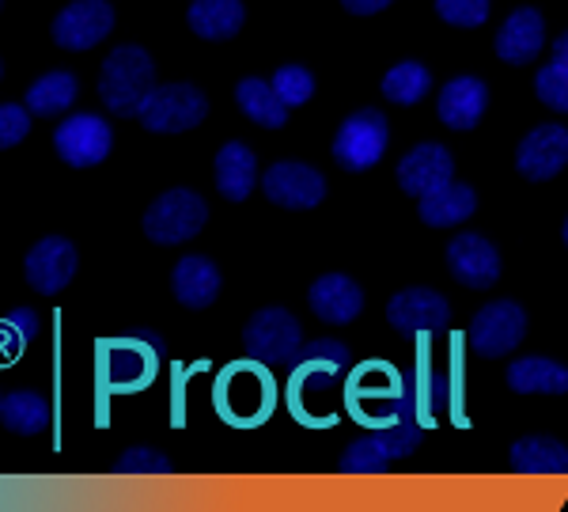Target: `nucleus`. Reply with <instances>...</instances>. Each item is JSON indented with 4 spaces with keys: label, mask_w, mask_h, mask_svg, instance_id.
<instances>
[{
    "label": "nucleus",
    "mask_w": 568,
    "mask_h": 512,
    "mask_svg": "<svg viewBox=\"0 0 568 512\" xmlns=\"http://www.w3.org/2000/svg\"><path fill=\"white\" fill-rule=\"evenodd\" d=\"M155 88V61L144 46H118L106 53L99 69V99L106 103L110 114L136 118L144 96Z\"/></svg>",
    "instance_id": "1"
},
{
    "label": "nucleus",
    "mask_w": 568,
    "mask_h": 512,
    "mask_svg": "<svg viewBox=\"0 0 568 512\" xmlns=\"http://www.w3.org/2000/svg\"><path fill=\"white\" fill-rule=\"evenodd\" d=\"M209 224V201L197 194V190L175 187V190H163L160 198L144 209V235L155 247H182L190 243L201 228Z\"/></svg>",
    "instance_id": "2"
},
{
    "label": "nucleus",
    "mask_w": 568,
    "mask_h": 512,
    "mask_svg": "<svg viewBox=\"0 0 568 512\" xmlns=\"http://www.w3.org/2000/svg\"><path fill=\"white\" fill-rule=\"evenodd\" d=\"M209 118V96L197 84H155L149 96H144L141 111H136V122L149 133H186L201 126Z\"/></svg>",
    "instance_id": "3"
},
{
    "label": "nucleus",
    "mask_w": 568,
    "mask_h": 512,
    "mask_svg": "<svg viewBox=\"0 0 568 512\" xmlns=\"http://www.w3.org/2000/svg\"><path fill=\"white\" fill-rule=\"evenodd\" d=\"M243 350L254 361L284 364L304 350V327H300V319L292 312H284V308H262L243 327Z\"/></svg>",
    "instance_id": "4"
},
{
    "label": "nucleus",
    "mask_w": 568,
    "mask_h": 512,
    "mask_svg": "<svg viewBox=\"0 0 568 512\" xmlns=\"http://www.w3.org/2000/svg\"><path fill=\"white\" fill-rule=\"evenodd\" d=\"M114 27H118V16L110 0H72V4H65L53 16L50 39L69 53H84V50H95L99 42H106Z\"/></svg>",
    "instance_id": "5"
},
{
    "label": "nucleus",
    "mask_w": 568,
    "mask_h": 512,
    "mask_svg": "<svg viewBox=\"0 0 568 512\" xmlns=\"http://www.w3.org/2000/svg\"><path fill=\"white\" fill-rule=\"evenodd\" d=\"M387 141H390L387 118H383L379 111H372V107H364V111L349 114L342 126H337L334 160L342 163V168H349V171H368L372 163L383 160Z\"/></svg>",
    "instance_id": "6"
},
{
    "label": "nucleus",
    "mask_w": 568,
    "mask_h": 512,
    "mask_svg": "<svg viewBox=\"0 0 568 512\" xmlns=\"http://www.w3.org/2000/svg\"><path fill=\"white\" fill-rule=\"evenodd\" d=\"M262 194L281 209L292 213H307V209L323 205L326 198V175L318 168H311L304 160H277L265 168L262 175Z\"/></svg>",
    "instance_id": "7"
},
{
    "label": "nucleus",
    "mask_w": 568,
    "mask_h": 512,
    "mask_svg": "<svg viewBox=\"0 0 568 512\" xmlns=\"http://www.w3.org/2000/svg\"><path fill=\"white\" fill-rule=\"evenodd\" d=\"M77 270H80V251L65 235H42L23 259V278L39 297L65 292L77 281Z\"/></svg>",
    "instance_id": "8"
},
{
    "label": "nucleus",
    "mask_w": 568,
    "mask_h": 512,
    "mask_svg": "<svg viewBox=\"0 0 568 512\" xmlns=\"http://www.w3.org/2000/svg\"><path fill=\"white\" fill-rule=\"evenodd\" d=\"M114 149V130L99 114H65L53 130V152L69 168H95Z\"/></svg>",
    "instance_id": "9"
},
{
    "label": "nucleus",
    "mask_w": 568,
    "mask_h": 512,
    "mask_svg": "<svg viewBox=\"0 0 568 512\" xmlns=\"http://www.w3.org/2000/svg\"><path fill=\"white\" fill-rule=\"evenodd\" d=\"M527 334V312L516 300H489L470 319V350L478 357H508Z\"/></svg>",
    "instance_id": "10"
},
{
    "label": "nucleus",
    "mask_w": 568,
    "mask_h": 512,
    "mask_svg": "<svg viewBox=\"0 0 568 512\" xmlns=\"http://www.w3.org/2000/svg\"><path fill=\"white\" fill-rule=\"evenodd\" d=\"M387 323L402 338L436 334L452 323V304H447V297H439V292L428 285L402 289L387 300Z\"/></svg>",
    "instance_id": "11"
},
{
    "label": "nucleus",
    "mask_w": 568,
    "mask_h": 512,
    "mask_svg": "<svg viewBox=\"0 0 568 512\" xmlns=\"http://www.w3.org/2000/svg\"><path fill=\"white\" fill-rule=\"evenodd\" d=\"M444 259H447V270H452V278L459 281V285L474 289V292L493 289L500 281V273H504L500 251L489 240H485V235H478V232L452 235Z\"/></svg>",
    "instance_id": "12"
},
{
    "label": "nucleus",
    "mask_w": 568,
    "mask_h": 512,
    "mask_svg": "<svg viewBox=\"0 0 568 512\" xmlns=\"http://www.w3.org/2000/svg\"><path fill=\"white\" fill-rule=\"evenodd\" d=\"M568 168V130L561 122L535 126L516 149V171L530 182H549Z\"/></svg>",
    "instance_id": "13"
},
{
    "label": "nucleus",
    "mask_w": 568,
    "mask_h": 512,
    "mask_svg": "<svg viewBox=\"0 0 568 512\" xmlns=\"http://www.w3.org/2000/svg\"><path fill=\"white\" fill-rule=\"evenodd\" d=\"M455 175V160L444 144L436 141H425V144H414L406 157L398 160V187L414 198H425L433 194L436 187L452 182Z\"/></svg>",
    "instance_id": "14"
},
{
    "label": "nucleus",
    "mask_w": 568,
    "mask_h": 512,
    "mask_svg": "<svg viewBox=\"0 0 568 512\" xmlns=\"http://www.w3.org/2000/svg\"><path fill=\"white\" fill-rule=\"evenodd\" d=\"M220 285H224V278H220V267L209 254H182L175 270H171V292H175V300L182 308H190V312L213 308Z\"/></svg>",
    "instance_id": "15"
},
{
    "label": "nucleus",
    "mask_w": 568,
    "mask_h": 512,
    "mask_svg": "<svg viewBox=\"0 0 568 512\" xmlns=\"http://www.w3.org/2000/svg\"><path fill=\"white\" fill-rule=\"evenodd\" d=\"M485 107H489V88L485 80L478 77H455L439 88V103H436V114L447 130L455 133H466L481 122Z\"/></svg>",
    "instance_id": "16"
},
{
    "label": "nucleus",
    "mask_w": 568,
    "mask_h": 512,
    "mask_svg": "<svg viewBox=\"0 0 568 512\" xmlns=\"http://www.w3.org/2000/svg\"><path fill=\"white\" fill-rule=\"evenodd\" d=\"M307 304L323 323H353L364 312V289L356 285L349 273H323L315 285L307 289Z\"/></svg>",
    "instance_id": "17"
},
{
    "label": "nucleus",
    "mask_w": 568,
    "mask_h": 512,
    "mask_svg": "<svg viewBox=\"0 0 568 512\" xmlns=\"http://www.w3.org/2000/svg\"><path fill=\"white\" fill-rule=\"evenodd\" d=\"M546 46V20L538 8H516L497 34V58L504 66H530Z\"/></svg>",
    "instance_id": "18"
},
{
    "label": "nucleus",
    "mask_w": 568,
    "mask_h": 512,
    "mask_svg": "<svg viewBox=\"0 0 568 512\" xmlns=\"http://www.w3.org/2000/svg\"><path fill=\"white\" fill-rule=\"evenodd\" d=\"M213 182L227 201H246L258 187V157L246 141H227L213 157Z\"/></svg>",
    "instance_id": "19"
},
{
    "label": "nucleus",
    "mask_w": 568,
    "mask_h": 512,
    "mask_svg": "<svg viewBox=\"0 0 568 512\" xmlns=\"http://www.w3.org/2000/svg\"><path fill=\"white\" fill-rule=\"evenodd\" d=\"M417 213L420 221L428 228H455L463 221H470L474 213H478V194H474V187H466V182H444V187H436L433 194L417 198Z\"/></svg>",
    "instance_id": "20"
},
{
    "label": "nucleus",
    "mask_w": 568,
    "mask_h": 512,
    "mask_svg": "<svg viewBox=\"0 0 568 512\" xmlns=\"http://www.w3.org/2000/svg\"><path fill=\"white\" fill-rule=\"evenodd\" d=\"M508 388L516 395H568V369L554 357H516L508 364Z\"/></svg>",
    "instance_id": "21"
},
{
    "label": "nucleus",
    "mask_w": 568,
    "mask_h": 512,
    "mask_svg": "<svg viewBox=\"0 0 568 512\" xmlns=\"http://www.w3.org/2000/svg\"><path fill=\"white\" fill-rule=\"evenodd\" d=\"M186 23L205 42L235 39L246 23V4L243 0H194L186 8Z\"/></svg>",
    "instance_id": "22"
},
{
    "label": "nucleus",
    "mask_w": 568,
    "mask_h": 512,
    "mask_svg": "<svg viewBox=\"0 0 568 512\" xmlns=\"http://www.w3.org/2000/svg\"><path fill=\"white\" fill-rule=\"evenodd\" d=\"M235 107L243 111V118L262 126V130H281V126H288V111H292L277 96V88L258 77H246L235 84Z\"/></svg>",
    "instance_id": "23"
},
{
    "label": "nucleus",
    "mask_w": 568,
    "mask_h": 512,
    "mask_svg": "<svg viewBox=\"0 0 568 512\" xmlns=\"http://www.w3.org/2000/svg\"><path fill=\"white\" fill-rule=\"evenodd\" d=\"M77 96H80L77 72L53 69V72H45V77H39L31 88H27L23 103H27V111H31L34 118H53V114H69L72 103H77Z\"/></svg>",
    "instance_id": "24"
},
{
    "label": "nucleus",
    "mask_w": 568,
    "mask_h": 512,
    "mask_svg": "<svg viewBox=\"0 0 568 512\" xmlns=\"http://www.w3.org/2000/svg\"><path fill=\"white\" fill-rule=\"evenodd\" d=\"M508 468L516 474H561L568 471V444L557 436H524L508 448Z\"/></svg>",
    "instance_id": "25"
},
{
    "label": "nucleus",
    "mask_w": 568,
    "mask_h": 512,
    "mask_svg": "<svg viewBox=\"0 0 568 512\" xmlns=\"http://www.w3.org/2000/svg\"><path fill=\"white\" fill-rule=\"evenodd\" d=\"M0 422L20 436H34L50 425V406L34 391H12V395L0 402Z\"/></svg>",
    "instance_id": "26"
},
{
    "label": "nucleus",
    "mask_w": 568,
    "mask_h": 512,
    "mask_svg": "<svg viewBox=\"0 0 568 512\" xmlns=\"http://www.w3.org/2000/svg\"><path fill=\"white\" fill-rule=\"evenodd\" d=\"M428 88H433V72L420 66V61H398V66H390L387 77H383V96L398 107L420 103V99L428 96Z\"/></svg>",
    "instance_id": "27"
},
{
    "label": "nucleus",
    "mask_w": 568,
    "mask_h": 512,
    "mask_svg": "<svg viewBox=\"0 0 568 512\" xmlns=\"http://www.w3.org/2000/svg\"><path fill=\"white\" fill-rule=\"evenodd\" d=\"M224 388H227L224 399L235 418H258L265 410V402H270V383L254 369H235L232 377L224 380Z\"/></svg>",
    "instance_id": "28"
},
{
    "label": "nucleus",
    "mask_w": 568,
    "mask_h": 512,
    "mask_svg": "<svg viewBox=\"0 0 568 512\" xmlns=\"http://www.w3.org/2000/svg\"><path fill=\"white\" fill-rule=\"evenodd\" d=\"M535 96L542 99L549 111L568 114V66L565 61H549L535 72Z\"/></svg>",
    "instance_id": "29"
},
{
    "label": "nucleus",
    "mask_w": 568,
    "mask_h": 512,
    "mask_svg": "<svg viewBox=\"0 0 568 512\" xmlns=\"http://www.w3.org/2000/svg\"><path fill=\"white\" fill-rule=\"evenodd\" d=\"M270 84L277 88V96L292 107V111L311 103V96H315V77H311V69H304V66H281L270 77Z\"/></svg>",
    "instance_id": "30"
},
{
    "label": "nucleus",
    "mask_w": 568,
    "mask_h": 512,
    "mask_svg": "<svg viewBox=\"0 0 568 512\" xmlns=\"http://www.w3.org/2000/svg\"><path fill=\"white\" fill-rule=\"evenodd\" d=\"M436 12L439 20L459 27V31H474L489 20V0H436Z\"/></svg>",
    "instance_id": "31"
},
{
    "label": "nucleus",
    "mask_w": 568,
    "mask_h": 512,
    "mask_svg": "<svg viewBox=\"0 0 568 512\" xmlns=\"http://www.w3.org/2000/svg\"><path fill=\"white\" fill-rule=\"evenodd\" d=\"M31 122H34V114L27 111V103H0V152L27 141Z\"/></svg>",
    "instance_id": "32"
},
{
    "label": "nucleus",
    "mask_w": 568,
    "mask_h": 512,
    "mask_svg": "<svg viewBox=\"0 0 568 512\" xmlns=\"http://www.w3.org/2000/svg\"><path fill=\"white\" fill-rule=\"evenodd\" d=\"M144 369H149V361H144L141 350H133V345H114L110 350V380L118 383H130L136 377H144Z\"/></svg>",
    "instance_id": "33"
},
{
    "label": "nucleus",
    "mask_w": 568,
    "mask_h": 512,
    "mask_svg": "<svg viewBox=\"0 0 568 512\" xmlns=\"http://www.w3.org/2000/svg\"><path fill=\"white\" fill-rule=\"evenodd\" d=\"M304 357H311V361H326V364H337L345 357V345L342 342H315V345H307Z\"/></svg>",
    "instance_id": "34"
},
{
    "label": "nucleus",
    "mask_w": 568,
    "mask_h": 512,
    "mask_svg": "<svg viewBox=\"0 0 568 512\" xmlns=\"http://www.w3.org/2000/svg\"><path fill=\"white\" fill-rule=\"evenodd\" d=\"M345 8H349L353 16H375V12H383V8H390L394 0H342Z\"/></svg>",
    "instance_id": "35"
},
{
    "label": "nucleus",
    "mask_w": 568,
    "mask_h": 512,
    "mask_svg": "<svg viewBox=\"0 0 568 512\" xmlns=\"http://www.w3.org/2000/svg\"><path fill=\"white\" fill-rule=\"evenodd\" d=\"M12 323H20V331H34V323H39V319H34V312H16Z\"/></svg>",
    "instance_id": "36"
},
{
    "label": "nucleus",
    "mask_w": 568,
    "mask_h": 512,
    "mask_svg": "<svg viewBox=\"0 0 568 512\" xmlns=\"http://www.w3.org/2000/svg\"><path fill=\"white\" fill-rule=\"evenodd\" d=\"M554 58H557V61H565V66H568V31L554 42Z\"/></svg>",
    "instance_id": "37"
},
{
    "label": "nucleus",
    "mask_w": 568,
    "mask_h": 512,
    "mask_svg": "<svg viewBox=\"0 0 568 512\" xmlns=\"http://www.w3.org/2000/svg\"><path fill=\"white\" fill-rule=\"evenodd\" d=\"M561 240H565V247H568V221H565V228H561Z\"/></svg>",
    "instance_id": "38"
},
{
    "label": "nucleus",
    "mask_w": 568,
    "mask_h": 512,
    "mask_svg": "<svg viewBox=\"0 0 568 512\" xmlns=\"http://www.w3.org/2000/svg\"><path fill=\"white\" fill-rule=\"evenodd\" d=\"M0 77H4V69H0Z\"/></svg>",
    "instance_id": "39"
},
{
    "label": "nucleus",
    "mask_w": 568,
    "mask_h": 512,
    "mask_svg": "<svg viewBox=\"0 0 568 512\" xmlns=\"http://www.w3.org/2000/svg\"><path fill=\"white\" fill-rule=\"evenodd\" d=\"M0 8H4V0H0Z\"/></svg>",
    "instance_id": "40"
},
{
    "label": "nucleus",
    "mask_w": 568,
    "mask_h": 512,
    "mask_svg": "<svg viewBox=\"0 0 568 512\" xmlns=\"http://www.w3.org/2000/svg\"><path fill=\"white\" fill-rule=\"evenodd\" d=\"M0 402H4V399H0Z\"/></svg>",
    "instance_id": "41"
}]
</instances>
